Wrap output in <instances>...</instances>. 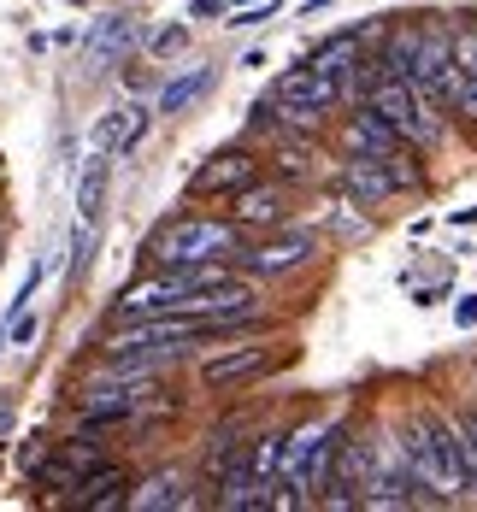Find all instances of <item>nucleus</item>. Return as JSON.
<instances>
[{
  "instance_id": "1",
  "label": "nucleus",
  "mask_w": 477,
  "mask_h": 512,
  "mask_svg": "<svg viewBox=\"0 0 477 512\" xmlns=\"http://www.w3.org/2000/svg\"><path fill=\"white\" fill-rule=\"evenodd\" d=\"M366 112H377L407 148H436V142L448 136V112L419 101V89H413L407 77H389V71H377L366 83Z\"/></svg>"
},
{
  "instance_id": "2",
  "label": "nucleus",
  "mask_w": 477,
  "mask_h": 512,
  "mask_svg": "<svg viewBox=\"0 0 477 512\" xmlns=\"http://www.w3.org/2000/svg\"><path fill=\"white\" fill-rule=\"evenodd\" d=\"M242 248V224L230 218H171L148 242L154 265H201V259H230Z\"/></svg>"
},
{
  "instance_id": "3",
  "label": "nucleus",
  "mask_w": 477,
  "mask_h": 512,
  "mask_svg": "<svg viewBox=\"0 0 477 512\" xmlns=\"http://www.w3.org/2000/svg\"><path fill=\"white\" fill-rule=\"evenodd\" d=\"M401 460H407L413 489H430V501H466V471H460V460L448 454V442L436 436L430 418H413V424H407Z\"/></svg>"
},
{
  "instance_id": "4",
  "label": "nucleus",
  "mask_w": 477,
  "mask_h": 512,
  "mask_svg": "<svg viewBox=\"0 0 477 512\" xmlns=\"http://www.w3.org/2000/svg\"><path fill=\"white\" fill-rule=\"evenodd\" d=\"M442 112H460L477 124V24L454 30V59L442 71Z\"/></svg>"
},
{
  "instance_id": "5",
  "label": "nucleus",
  "mask_w": 477,
  "mask_h": 512,
  "mask_svg": "<svg viewBox=\"0 0 477 512\" xmlns=\"http://www.w3.org/2000/svg\"><path fill=\"white\" fill-rule=\"evenodd\" d=\"M307 259H313V236L289 230V236H271V242H260V248H236L230 265L248 271V277H289V271L307 265Z\"/></svg>"
},
{
  "instance_id": "6",
  "label": "nucleus",
  "mask_w": 477,
  "mask_h": 512,
  "mask_svg": "<svg viewBox=\"0 0 477 512\" xmlns=\"http://www.w3.org/2000/svg\"><path fill=\"white\" fill-rule=\"evenodd\" d=\"M260 177V165L242 154V148H230V154H212L195 177H189V195H236L242 183H254Z\"/></svg>"
},
{
  "instance_id": "7",
  "label": "nucleus",
  "mask_w": 477,
  "mask_h": 512,
  "mask_svg": "<svg viewBox=\"0 0 477 512\" xmlns=\"http://www.w3.org/2000/svg\"><path fill=\"white\" fill-rule=\"evenodd\" d=\"M283 212H289V195H283V183H242L236 195H230V224H283Z\"/></svg>"
},
{
  "instance_id": "8",
  "label": "nucleus",
  "mask_w": 477,
  "mask_h": 512,
  "mask_svg": "<svg viewBox=\"0 0 477 512\" xmlns=\"http://www.w3.org/2000/svg\"><path fill=\"white\" fill-rule=\"evenodd\" d=\"M348 148H354V154H366V159H395L407 142H401L377 112H354V118H348Z\"/></svg>"
},
{
  "instance_id": "9",
  "label": "nucleus",
  "mask_w": 477,
  "mask_h": 512,
  "mask_svg": "<svg viewBox=\"0 0 477 512\" xmlns=\"http://www.w3.org/2000/svg\"><path fill=\"white\" fill-rule=\"evenodd\" d=\"M265 365H271V354L265 348H230V354H218L201 365V377H207L212 389H230V383H248V377H260Z\"/></svg>"
},
{
  "instance_id": "10",
  "label": "nucleus",
  "mask_w": 477,
  "mask_h": 512,
  "mask_svg": "<svg viewBox=\"0 0 477 512\" xmlns=\"http://www.w3.org/2000/svg\"><path fill=\"white\" fill-rule=\"evenodd\" d=\"M142 130H148V112L142 106H124V112H106L101 118V130H95V148L101 154H130L136 142H142Z\"/></svg>"
},
{
  "instance_id": "11",
  "label": "nucleus",
  "mask_w": 477,
  "mask_h": 512,
  "mask_svg": "<svg viewBox=\"0 0 477 512\" xmlns=\"http://www.w3.org/2000/svg\"><path fill=\"white\" fill-rule=\"evenodd\" d=\"M212 83H218V71H212V65H195V71H183V77H171V83L159 89L154 112H171V118H177V112H189V106L201 101Z\"/></svg>"
},
{
  "instance_id": "12",
  "label": "nucleus",
  "mask_w": 477,
  "mask_h": 512,
  "mask_svg": "<svg viewBox=\"0 0 477 512\" xmlns=\"http://www.w3.org/2000/svg\"><path fill=\"white\" fill-rule=\"evenodd\" d=\"M124 507L130 512H159V507H189V495H183V477H171V471H159L148 477L136 495H124Z\"/></svg>"
},
{
  "instance_id": "13",
  "label": "nucleus",
  "mask_w": 477,
  "mask_h": 512,
  "mask_svg": "<svg viewBox=\"0 0 477 512\" xmlns=\"http://www.w3.org/2000/svg\"><path fill=\"white\" fill-rule=\"evenodd\" d=\"M307 65H313V71H324V77H330V89H336V77H342L348 65H360V36L348 30V36H330V42H318V48L307 53Z\"/></svg>"
},
{
  "instance_id": "14",
  "label": "nucleus",
  "mask_w": 477,
  "mask_h": 512,
  "mask_svg": "<svg viewBox=\"0 0 477 512\" xmlns=\"http://www.w3.org/2000/svg\"><path fill=\"white\" fill-rule=\"evenodd\" d=\"M106 171H112V154H101V148H95L89 171H83V183H77V218H83V224H95V218H101V201H106Z\"/></svg>"
},
{
  "instance_id": "15",
  "label": "nucleus",
  "mask_w": 477,
  "mask_h": 512,
  "mask_svg": "<svg viewBox=\"0 0 477 512\" xmlns=\"http://www.w3.org/2000/svg\"><path fill=\"white\" fill-rule=\"evenodd\" d=\"M436 424V436L448 442V454L460 460V471H466V489H477V436L460 424V418H430Z\"/></svg>"
},
{
  "instance_id": "16",
  "label": "nucleus",
  "mask_w": 477,
  "mask_h": 512,
  "mask_svg": "<svg viewBox=\"0 0 477 512\" xmlns=\"http://www.w3.org/2000/svg\"><path fill=\"white\" fill-rule=\"evenodd\" d=\"M277 465H283V436H260V448L248 454V477H254V483H271Z\"/></svg>"
},
{
  "instance_id": "17",
  "label": "nucleus",
  "mask_w": 477,
  "mask_h": 512,
  "mask_svg": "<svg viewBox=\"0 0 477 512\" xmlns=\"http://www.w3.org/2000/svg\"><path fill=\"white\" fill-rule=\"evenodd\" d=\"M183 48H189V30H183V24H171V30L154 36V59H177Z\"/></svg>"
},
{
  "instance_id": "18",
  "label": "nucleus",
  "mask_w": 477,
  "mask_h": 512,
  "mask_svg": "<svg viewBox=\"0 0 477 512\" xmlns=\"http://www.w3.org/2000/svg\"><path fill=\"white\" fill-rule=\"evenodd\" d=\"M454 324H466V330L477 324V295H466V301H460V312H454Z\"/></svg>"
},
{
  "instance_id": "19",
  "label": "nucleus",
  "mask_w": 477,
  "mask_h": 512,
  "mask_svg": "<svg viewBox=\"0 0 477 512\" xmlns=\"http://www.w3.org/2000/svg\"><path fill=\"white\" fill-rule=\"evenodd\" d=\"M324 6H336V0H307V18H313V12H324Z\"/></svg>"
},
{
  "instance_id": "20",
  "label": "nucleus",
  "mask_w": 477,
  "mask_h": 512,
  "mask_svg": "<svg viewBox=\"0 0 477 512\" xmlns=\"http://www.w3.org/2000/svg\"><path fill=\"white\" fill-rule=\"evenodd\" d=\"M460 424H466V430H472V436H477V407H472V412H466V418H460Z\"/></svg>"
}]
</instances>
